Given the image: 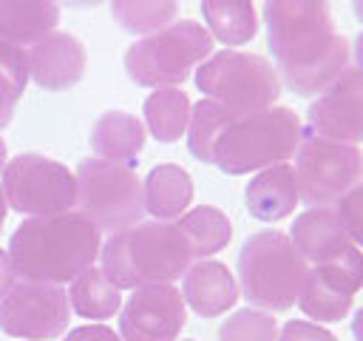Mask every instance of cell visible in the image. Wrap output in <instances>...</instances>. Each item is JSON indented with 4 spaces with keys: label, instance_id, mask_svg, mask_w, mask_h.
Instances as JSON below:
<instances>
[{
    "label": "cell",
    "instance_id": "obj_4",
    "mask_svg": "<svg viewBox=\"0 0 363 341\" xmlns=\"http://www.w3.org/2000/svg\"><path fill=\"white\" fill-rule=\"evenodd\" d=\"M303 139L298 114L286 105H272L255 114L230 117L213 148V165L227 176H241L281 165L295 156Z\"/></svg>",
    "mask_w": 363,
    "mask_h": 341
},
{
    "label": "cell",
    "instance_id": "obj_22",
    "mask_svg": "<svg viewBox=\"0 0 363 341\" xmlns=\"http://www.w3.org/2000/svg\"><path fill=\"white\" fill-rule=\"evenodd\" d=\"M176 227L182 230L193 259H210L218 250H224L233 239V224L227 213H221L213 205H199L176 219Z\"/></svg>",
    "mask_w": 363,
    "mask_h": 341
},
{
    "label": "cell",
    "instance_id": "obj_40",
    "mask_svg": "<svg viewBox=\"0 0 363 341\" xmlns=\"http://www.w3.org/2000/svg\"><path fill=\"white\" fill-rule=\"evenodd\" d=\"M3 165H6V142L0 136V170H3Z\"/></svg>",
    "mask_w": 363,
    "mask_h": 341
},
{
    "label": "cell",
    "instance_id": "obj_18",
    "mask_svg": "<svg viewBox=\"0 0 363 341\" xmlns=\"http://www.w3.org/2000/svg\"><path fill=\"white\" fill-rule=\"evenodd\" d=\"M91 151L96 159L133 168L145 148V125L128 111H105L91 128Z\"/></svg>",
    "mask_w": 363,
    "mask_h": 341
},
{
    "label": "cell",
    "instance_id": "obj_36",
    "mask_svg": "<svg viewBox=\"0 0 363 341\" xmlns=\"http://www.w3.org/2000/svg\"><path fill=\"white\" fill-rule=\"evenodd\" d=\"M354 60H357V68L363 71V31L354 37Z\"/></svg>",
    "mask_w": 363,
    "mask_h": 341
},
{
    "label": "cell",
    "instance_id": "obj_12",
    "mask_svg": "<svg viewBox=\"0 0 363 341\" xmlns=\"http://www.w3.org/2000/svg\"><path fill=\"white\" fill-rule=\"evenodd\" d=\"M187 324V304L173 284L133 287L119 310L122 341H176Z\"/></svg>",
    "mask_w": 363,
    "mask_h": 341
},
{
    "label": "cell",
    "instance_id": "obj_8",
    "mask_svg": "<svg viewBox=\"0 0 363 341\" xmlns=\"http://www.w3.org/2000/svg\"><path fill=\"white\" fill-rule=\"evenodd\" d=\"M74 176L77 210L99 233H119L142 222L145 193L142 179L133 173V168L105 159H82Z\"/></svg>",
    "mask_w": 363,
    "mask_h": 341
},
{
    "label": "cell",
    "instance_id": "obj_2",
    "mask_svg": "<svg viewBox=\"0 0 363 341\" xmlns=\"http://www.w3.org/2000/svg\"><path fill=\"white\" fill-rule=\"evenodd\" d=\"M102 233L79 213L28 216L9 239V259L17 278L65 284L74 281L99 256Z\"/></svg>",
    "mask_w": 363,
    "mask_h": 341
},
{
    "label": "cell",
    "instance_id": "obj_16",
    "mask_svg": "<svg viewBox=\"0 0 363 341\" xmlns=\"http://www.w3.org/2000/svg\"><path fill=\"white\" fill-rule=\"evenodd\" d=\"M289 242L312 264H326L337 259L349 244H354L332 205L306 207L301 216H295Z\"/></svg>",
    "mask_w": 363,
    "mask_h": 341
},
{
    "label": "cell",
    "instance_id": "obj_28",
    "mask_svg": "<svg viewBox=\"0 0 363 341\" xmlns=\"http://www.w3.org/2000/svg\"><path fill=\"white\" fill-rule=\"evenodd\" d=\"M28 82V60L26 48L0 40V128H6L14 117V108Z\"/></svg>",
    "mask_w": 363,
    "mask_h": 341
},
{
    "label": "cell",
    "instance_id": "obj_9",
    "mask_svg": "<svg viewBox=\"0 0 363 341\" xmlns=\"http://www.w3.org/2000/svg\"><path fill=\"white\" fill-rule=\"evenodd\" d=\"M0 190L6 205L23 216H57L77 205V176L43 153H17L3 165Z\"/></svg>",
    "mask_w": 363,
    "mask_h": 341
},
{
    "label": "cell",
    "instance_id": "obj_41",
    "mask_svg": "<svg viewBox=\"0 0 363 341\" xmlns=\"http://www.w3.org/2000/svg\"><path fill=\"white\" fill-rule=\"evenodd\" d=\"M187 341H193V338H187Z\"/></svg>",
    "mask_w": 363,
    "mask_h": 341
},
{
    "label": "cell",
    "instance_id": "obj_26",
    "mask_svg": "<svg viewBox=\"0 0 363 341\" xmlns=\"http://www.w3.org/2000/svg\"><path fill=\"white\" fill-rule=\"evenodd\" d=\"M352 301L354 296H346L340 290H335L332 284H326L315 270L306 273L303 278V287L298 293V307L306 318H312L315 324H332V321H340L349 315L352 310Z\"/></svg>",
    "mask_w": 363,
    "mask_h": 341
},
{
    "label": "cell",
    "instance_id": "obj_38",
    "mask_svg": "<svg viewBox=\"0 0 363 341\" xmlns=\"http://www.w3.org/2000/svg\"><path fill=\"white\" fill-rule=\"evenodd\" d=\"M6 196H3V190H0V230H3V222H6Z\"/></svg>",
    "mask_w": 363,
    "mask_h": 341
},
{
    "label": "cell",
    "instance_id": "obj_13",
    "mask_svg": "<svg viewBox=\"0 0 363 341\" xmlns=\"http://www.w3.org/2000/svg\"><path fill=\"white\" fill-rule=\"evenodd\" d=\"M309 134L337 139V142H360L363 139V71L346 68L306 111Z\"/></svg>",
    "mask_w": 363,
    "mask_h": 341
},
{
    "label": "cell",
    "instance_id": "obj_3",
    "mask_svg": "<svg viewBox=\"0 0 363 341\" xmlns=\"http://www.w3.org/2000/svg\"><path fill=\"white\" fill-rule=\"evenodd\" d=\"M193 264V253L176 222H139L111 233L99 247V270L119 287L173 284Z\"/></svg>",
    "mask_w": 363,
    "mask_h": 341
},
{
    "label": "cell",
    "instance_id": "obj_21",
    "mask_svg": "<svg viewBox=\"0 0 363 341\" xmlns=\"http://www.w3.org/2000/svg\"><path fill=\"white\" fill-rule=\"evenodd\" d=\"M68 304L79 318H113L122 310V290L91 264L74 281H68Z\"/></svg>",
    "mask_w": 363,
    "mask_h": 341
},
{
    "label": "cell",
    "instance_id": "obj_30",
    "mask_svg": "<svg viewBox=\"0 0 363 341\" xmlns=\"http://www.w3.org/2000/svg\"><path fill=\"white\" fill-rule=\"evenodd\" d=\"M312 270L335 290L354 296L363 287V250L357 244H349L337 259H332L326 264H315Z\"/></svg>",
    "mask_w": 363,
    "mask_h": 341
},
{
    "label": "cell",
    "instance_id": "obj_19",
    "mask_svg": "<svg viewBox=\"0 0 363 341\" xmlns=\"http://www.w3.org/2000/svg\"><path fill=\"white\" fill-rule=\"evenodd\" d=\"M57 0H0V40L11 45H34L45 34L57 31Z\"/></svg>",
    "mask_w": 363,
    "mask_h": 341
},
{
    "label": "cell",
    "instance_id": "obj_6",
    "mask_svg": "<svg viewBox=\"0 0 363 341\" xmlns=\"http://www.w3.org/2000/svg\"><path fill=\"white\" fill-rule=\"evenodd\" d=\"M210 54L213 37L201 23L173 20L125 51V71L142 88H179Z\"/></svg>",
    "mask_w": 363,
    "mask_h": 341
},
{
    "label": "cell",
    "instance_id": "obj_5",
    "mask_svg": "<svg viewBox=\"0 0 363 341\" xmlns=\"http://www.w3.org/2000/svg\"><path fill=\"white\" fill-rule=\"evenodd\" d=\"M309 267L286 233H252L238 250V290L250 307L284 313L298 301Z\"/></svg>",
    "mask_w": 363,
    "mask_h": 341
},
{
    "label": "cell",
    "instance_id": "obj_29",
    "mask_svg": "<svg viewBox=\"0 0 363 341\" xmlns=\"http://www.w3.org/2000/svg\"><path fill=\"white\" fill-rule=\"evenodd\" d=\"M218 341H278V321L267 310L244 307L221 321Z\"/></svg>",
    "mask_w": 363,
    "mask_h": 341
},
{
    "label": "cell",
    "instance_id": "obj_25",
    "mask_svg": "<svg viewBox=\"0 0 363 341\" xmlns=\"http://www.w3.org/2000/svg\"><path fill=\"white\" fill-rule=\"evenodd\" d=\"M179 0H111V17L122 31L147 37L176 20Z\"/></svg>",
    "mask_w": 363,
    "mask_h": 341
},
{
    "label": "cell",
    "instance_id": "obj_17",
    "mask_svg": "<svg viewBox=\"0 0 363 341\" xmlns=\"http://www.w3.org/2000/svg\"><path fill=\"white\" fill-rule=\"evenodd\" d=\"M244 202H247V213L252 219H258V222H281V219H286L295 210V205L301 202L295 168L281 162V165L258 170L247 182Z\"/></svg>",
    "mask_w": 363,
    "mask_h": 341
},
{
    "label": "cell",
    "instance_id": "obj_20",
    "mask_svg": "<svg viewBox=\"0 0 363 341\" xmlns=\"http://www.w3.org/2000/svg\"><path fill=\"white\" fill-rule=\"evenodd\" d=\"M142 193L145 213L159 222H176L182 213H187V205L193 202V179L182 165L164 162L147 173V179L142 182Z\"/></svg>",
    "mask_w": 363,
    "mask_h": 341
},
{
    "label": "cell",
    "instance_id": "obj_39",
    "mask_svg": "<svg viewBox=\"0 0 363 341\" xmlns=\"http://www.w3.org/2000/svg\"><path fill=\"white\" fill-rule=\"evenodd\" d=\"M352 6H354V17L363 23V0H352Z\"/></svg>",
    "mask_w": 363,
    "mask_h": 341
},
{
    "label": "cell",
    "instance_id": "obj_23",
    "mask_svg": "<svg viewBox=\"0 0 363 341\" xmlns=\"http://www.w3.org/2000/svg\"><path fill=\"white\" fill-rule=\"evenodd\" d=\"M201 14L210 37L224 45H247L258 34L252 0H201Z\"/></svg>",
    "mask_w": 363,
    "mask_h": 341
},
{
    "label": "cell",
    "instance_id": "obj_1",
    "mask_svg": "<svg viewBox=\"0 0 363 341\" xmlns=\"http://www.w3.org/2000/svg\"><path fill=\"white\" fill-rule=\"evenodd\" d=\"M267 43L281 85L298 97L326 91L352 60V45L335 31L329 0H264Z\"/></svg>",
    "mask_w": 363,
    "mask_h": 341
},
{
    "label": "cell",
    "instance_id": "obj_37",
    "mask_svg": "<svg viewBox=\"0 0 363 341\" xmlns=\"http://www.w3.org/2000/svg\"><path fill=\"white\" fill-rule=\"evenodd\" d=\"M62 3H68V6H74V9H94V6H99L102 0H62Z\"/></svg>",
    "mask_w": 363,
    "mask_h": 341
},
{
    "label": "cell",
    "instance_id": "obj_14",
    "mask_svg": "<svg viewBox=\"0 0 363 341\" xmlns=\"http://www.w3.org/2000/svg\"><path fill=\"white\" fill-rule=\"evenodd\" d=\"M28 77L43 91H68L85 74V45L68 31H51L26 48Z\"/></svg>",
    "mask_w": 363,
    "mask_h": 341
},
{
    "label": "cell",
    "instance_id": "obj_10",
    "mask_svg": "<svg viewBox=\"0 0 363 341\" xmlns=\"http://www.w3.org/2000/svg\"><path fill=\"white\" fill-rule=\"evenodd\" d=\"M295 179L301 199L309 207L335 205L363 182V153L357 145L303 131L295 151Z\"/></svg>",
    "mask_w": 363,
    "mask_h": 341
},
{
    "label": "cell",
    "instance_id": "obj_32",
    "mask_svg": "<svg viewBox=\"0 0 363 341\" xmlns=\"http://www.w3.org/2000/svg\"><path fill=\"white\" fill-rule=\"evenodd\" d=\"M278 341H337L335 332H329L323 324L292 318L278 330Z\"/></svg>",
    "mask_w": 363,
    "mask_h": 341
},
{
    "label": "cell",
    "instance_id": "obj_15",
    "mask_svg": "<svg viewBox=\"0 0 363 341\" xmlns=\"http://www.w3.org/2000/svg\"><path fill=\"white\" fill-rule=\"evenodd\" d=\"M179 293H182L184 304L201 318H218V315L230 313L235 307V301L241 298L235 276L227 270V264H221L216 259H201V261L190 264L187 273L182 276Z\"/></svg>",
    "mask_w": 363,
    "mask_h": 341
},
{
    "label": "cell",
    "instance_id": "obj_31",
    "mask_svg": "<svg viewBox=\"0 0 363 341\" xmlns=\"http://www.w3.org/2000/svg\"><path fill=\"white\" fill-rule=\"evenodd\" d=\"M335 205H337L335 210H337V216H340V222H343L349 239L363 250V182L354 185V188H352L346 196H340Z\"/></svg>",
    "mask_w": 363,
    "mask_h": 341
},
{
    "label": "cell",
    "instance_id": "obj_33",
    "mask_svg": "<svg viewBox=\"0 0 363 341\" xmlns=\"http://www.w3.org/2000/svg\"><path fill=\"white\" fill-rule=\"evenodd\" d=\"M62 341H122V338L105 324H82V327H74Z\"/></svg>",
    "mask_w": 363,
    "mask_h": 341
},
{
    "label": "cell",
    "instance_id": "obj_7",
    "mask_svg": "<svg viewBox=\"0 0 363 341\" xmlns=\"http://www.w3.org/2000/svg\"><path fill=\"white\" fill-rule=\"evenodd\" d=\"M196 85L207 99L218 102L230 117H244L272 108L284 88L269 60L238 48H224L210 54L196 68Z\"/></svg>",
    "mask_w": 363,
    "mask_h": 341
},
{
    "label": "cell",
    "instance_id": "obj_24",
    "mask_svg": "<svg viewBox=\"0 0 363 341\" xmlns=\"http://www.w3.org/2000/svg\"><path fill=\"white\" fill-rule=\"evenodd\" d=\"M190 111H193V105L182 88H156L142 105L147 131L159 142H167V145L187 134Z\"/></svg>",
    "mask_w": 363,
    "mask_h": 341
},
{
    "label": "cell",
    "instance_id": "obj_11",
    "mask_svg": "<svg viewBox=\"0 0 363 341\" xmlns=\"http://www.w3.org/2000/svg\"><path fill=\"white\" fill-rule=\"evenodd\" d=\"M71 318L68 290L48 281H23L0 298V330L11 338L51 341L65 332Z\"/></svg>",
    "mask_w": 363,
    "mask_h": 341
},
{
    "label": "cell",
    "instance_id": "obj_35",
    "mask_svg": "<svg viewBox=\"0 0 363 341\" xmlns=\"http://www.w3.org/2000/svg\"><path fill=\"white\" fill-rule=\"evenodd\" d=\"M352 335H354V341H363V307L352 318Z\"/></svg>",
    "mask_w": 363,
    "mask_h": 341
},
{
    "label": "cell",
    "instance_id": "obj_27",
    "mask_svg": "<svg viewBox=\"0 0 363 341\" xmlns=\"http://www.w3.org/2000/svg\"><path fill=\"white\" fill-rule=\"evenodd\" d=\"M227 122H230V114L218 102L204 97L201 102L193 105L190 122H187V151L193 153V159L213 165V148Z\"/></svg>",
    "mask_w": 363,
    "mask_h": 341
},
{
    "label": "cell",
    "instance_id": "obj_34",
    "mask_svg": "<svg viewBox=\"0 0 363 341\" xmlns=\"http://www.w3.org/2000/svg\"><path fill=\"white\" fill-rule=\"evenodd\" d=\"M17 284V273H14V264L9 259V250H0V298Z\"/></svg>",
    "mask_w": 363,
    "mask_h": 341
}]
</instances>
